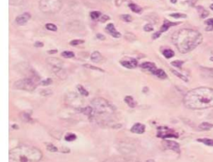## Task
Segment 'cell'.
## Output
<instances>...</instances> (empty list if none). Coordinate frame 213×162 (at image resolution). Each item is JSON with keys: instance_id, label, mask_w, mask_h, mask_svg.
Masks as SVG:
<instances>
[{"instance_id": "cell-9", "label": "cell", "mask_w": 213, "mask_h": 162, "mask_svg": "<svg viewBox=\"0 0 213 162\" xmlns=\"http://www.w3.org/2000/svg\"><path fill=\"white\" fill-rule=\"evenodd\" d=\"M157 136L158 137H161L163 139H166L168 137H176L177 138L178 137V135L174 132L172 130H171L170 128L168 127H158L157 128Z\"/></svg>"}, {"instance_id": "cell-44", "label": "cell", "mask_w": 213, "mask_h": 162, "mask_svg": "<svg viewBox=\"0 0 213 162\" xmlns=\"http://www.w3.org/2000/svg\"><path fill=\"white\" fill-rule=\"evenodd\" d=\"M161 33L160 32V31H159V32H157V33H155L153 34V36H152V38H153V39H156L157 38H159V37L161 36Z\"/></svg>"}, {"instance_id": "cell-4", "label": "cell", "mask_w": 213, "mask_h": 162, "mask_svg": "<svg viewBox=\"0 0 213 162\" xmlns=\"http://www.w3.org/2000/svg\"><path fill=\"white\" fill-rule=\"evenodd\" d=\"M92 106L94 112V116L111 115L115 111V107L108 101L102 97H97L93 99L92 101Z\"/></svg>"}, {"instance_id": "cell-48", "label": "cell", "mask_w": 213, "mask_h": 162, "mask_svg": "<svg viewBox=\"0 0 213 162\" xmlns=\"http://www.w3.org/2000/svg\"><path fill=\"white\" fill-rule=\"evenodd\" d=\"M57 52V50H52V51H49L48 53H50V54H52V53H56Z\"/></svg>"}, {"instance_id": "cell-35", "label": "cell", "mask_w": 213, "mask_h": 162, "mask_svg": "<svg viewBox=\"0 0 213 162\" xmlns=\"http://www.w3.org/2000/svg\"><path fill=\"white\" fill-rule=\"evenodd\" d=\"M84 41L83 40H80V39H76V40H73L70 42V45L72 46H77V45H79V44H82L83 43Z\"/></svg>"}, {"instance_id": "cell-29", "label": "cell", "mask_w": 213, "mask_h": 162, "mask_svg": "<svg viewBox=\"0 0 213 162\" xmlns=\"http://www.w3.org/2000/svg\"><path fill=\"white\" fill-rule=\"evenodd\" d=\"M172 72L173 74H175L177 76H178L179 78H181L182 80H183V81H188V79H187L185 76H183L182 74H181V73H179L178 72H177V71H175V70H172Z\"/></svg>"}, {"instance_id": "cell-14", "label": "cell", "mask_w": 213, "mask_h": 162, "mask_svg": "<svg viewBox=\"0 0 213 162\" xmlns=\"http://www.w3.org/2000/svg\"><path fill=\"white\" fill-rule=\"evenodd\" d=\"M106 30H107V31H108V32L110 34L112 35L113 38H118L121 37V33H118V32L116 30L115 27H114V25H113L112 23L108 24V26H107V28H106Z\"/></svg>"}, {"instance_id": "cell-12", "label": "cell", "mask_w": 213, "mask_h": 162, "mask_svg": "<svg viewBox=\"0 0 213 162\" xmlns=\"http://www.w3.org/2000/svg\"><path fill=\"white\" fill-rule=\"evenodd\" d=\"M30 17H31L30 13H23V14H21V15H19V16H17L16 17L15 22L18 25H24V24H26V23L29 22Z\"/></svg>"}, {"instance_id": "cell-6", "label": "cell", "mask_w": 213, "mask_h": 162, "mask_svg": "<svg viewBox=\"0 0 213 162\" xmlns=\"http://www.w3.org/2000/svg\"><path fill=\"white\" fill-rule=\"evenodd\" d=\"M62 0H40L39 8L43 13L47 14H54L62 8Z\"/></svg>"}, {"instance_id": "cell-10", "label": "cell", "mask_w": 213, "mask_h": 162, "mask_svg": "<svg viewBox=\"0 0 213 162\" xmlns=\"http://www.w3.org/2000/svg\"><path fill=\"white\" fill-rule=\"evenodd\" d=\"M162 145L165 149L167 150H172L175 152L180 153V145L177 142L173 141V140H164L162 141Z\"/></svg>"}, {"instance_id": "cell-8", "label": "cell", "mask_w": 213, "mask_h": 162, "mask_svg": "<svg viewBox=\"0 0 213 162\" xmlns=\"http://www.w3.org/2000/svg\"><path fill=\"white\" fill-rule=\"evenodd\" d=\"M47 63L48 64L52 71L59 76V74H62L63 72V62L57 58H47L46 59Z\"/></svg>"}, {"instance_id": "cell-52", "label": "cell", "mask_w": 213, "mask_h": 162, "mask_svg": "<svg viewBox=\"0 0 213 162\" xmlns=\"http://www.w3.org/2000/svg\"><path fill=\"white\" fill-rule=\"evenodd\" d=\"M107 1H109V0H107Z\"/></svg>"}, {"instance_id": "cell-13", "label": "cell", "mask_w": 213, "mask_h": 162, "mask_svg": "<svg viewBox=\"0 0 213 162\" xmlns=\"http://www.w3.org/2000/svg\"><path fill=\"white\" fill-rule=\"evenodd\" d=\"M103 162H140L135 158H129V157H115V158H110L108 160H106Z\"/></svg>"}, {"instance_id": "cell-39", "label": "cell", "mask_w": 213, "mask_h": 162, "mask_svg": "<svg viewBox=\"0 0 213 162\" xmlns=\"http://www.w3.org/2000/svg\"><path fill=\"white\" fill-rule=\"evenodd\" d=\"M83 67H87V68H89V69L97 70V71H100V72H104L103 70L100 69V68H98V67H93V66L90 65V64H84V65H83Z\"/></svg>"}, {"instance_id": "cell-21", "label": "cell", "mask_w": 213, "mask_h": 162, "mask_svg": "<svg viewBox=\"0 0 213 162\" xmlns=\"http://www.w3.org/2000/svg\"><path fill=\"white\" fill-rule=\"evenodd\" d=\"M212 127H213V124L208 123V122H203V123H202V124L199 125L198 129H199L200 131H209V130H211Z\"/></svg>"}, {"instance_id": "cell-27", "label": "cell", "mask_w": 213, "mask_h": 162, "mask_svg": "<svg viewBox=\"0 0 213 162\" xmlns=\"http://www.w3.org/2000/svg\"><path fill=\"white\" fill-rule=\"evenodd\" d=\"M125 38H126L127 41H129V42H133V41L137 39L136 36L133 34V33H126V34H125Z\"/></svg>"}, {"instance_id": "cell-24", "label": "cell", "mask_w": 213, "mask_h": 162, "mask_svg": "<svg viewBox=\"0 0 213 162\" xmlns=\"http://www.w3.org/2000/svg\"><path fill=\"white\" fill-rule=\"evenodd\" d=\"M163 55H164V57L166 58H171L174 57V52H173L172 49H165L163 52Z\"/></svg>"}, {"instance_id": "cell-11", "label": "cell", "mask_w": 213, "mask_h": 162, "mask_svg": "<svg viewBox=\"0 0 213 162\" xmlns=\"http://www.w3.org/2000/svg\"><path fill=\"white\" fill-rule=\"evenodd\" d=\"M120 63L124 67H127L128 69H133L138 67V61L133 58H127L125 60H122Z\"/></svg>"}, {"instance_id": "cell-32", "label": "cell", "mask_w": 213, "mask_h": 162, "mask_svg": "<svg viewBox=\"0 0 213 162\" xmlns=\"http://www.w3.org/2000/svg\"><path fill=\"white\" fill-rule=\"evenodd\" d=\"M76 138H77V136H76L75 134H68V135L65 136V140H66L67 141H73V140H76Z\"/></svg>"}, {"instance_id": "cell-31", "label": "cell", "mask_w": 213, "mask_h": 162, "mask_svg": "<svg viewBox=\"0 0 213 162\" xmlns=\"http://www.w3.org/2000/svg\"><path fill=\"white\" fill-rule=\"evenodd\" d=\"M46 29L47 30H50V31H57L58 30V28H57V26L56 25H54V24H52V23H47L46 24Z\"/></svg>"}, {"instance_id": "cell-40", "label": "cell", "mask_w": 213, "mask_h": 162, "mask_svg": "<svg viewBox=\"0 0 213 162\" xmlns=\"http://www.w3.org/2000/svg\"><path fill=\"white\" fill-rule=\"evenodd\" d=\"M22 118H23V120L24 122H31L32 121V119L30 118V116H29V114H26V113H22Z\"/></svg>"}, {"instance_id": "cell-46", "label": "cell", "mask_w": 213, "mask_h": 162, "mask_svg": "<svg viewBox=\"0 0 213 162\" xmlns=\"http://www.w3.org/2000/svg\"><path fill=\"white\" fill-rule=\"evenodd\" d=\"M97 38H98V39H100V40H104L105 39V37H104L103 35L100 34V33L97 34Z\"/></svg>"}, {"instance_id": "cell-1", "label": "cell", "mask_w": 213, "mask_h": 162, "mask_svg": "<svg viewBox=\"0 0 213 162\" xmlns=\"http://www.w3.org/2000/svg\"><path fill=\"white\" fill-rule=\"evenodd\" d=\"M185 106L191 110H202L213 107V88L201 87L194 88L185 95Z\"/></svg>"}, {"instance_id": "cell-23", "label": "cell", "mask_w": 213, "mask_h": 162, "mask_svg": "<svg viewBox=\"0 0 213 162\" xmlns=\"http://www.w3.org/2000/svg\"><path fill=\"white\" fill-rule=\"evenodd\" d=\"M197 141L202 142L205 145H209V146H213V140L212 139H207V138H203V139H198Z\"/></svg>"}, {"instance_id": "cell-37", "label": "cell", "mask_w": 213, "mask_h": 162, "mask_svg": "<svg viewBox=\"0 0 213 162\" xmlns=\"http://www.w3.org/2000/svg\"><path fill=\"white\" fill-rule=\"evenodd\" d=\"M170 16L172 17H175V18H185L186 17V14H182V13H172L170 14Z\"/></svg>"}, {"instance_id": "cell-41", "label": "cell", "mask_w": 213, "mask_h": 162, "mask_svg": "<svg viewBox=\"0 0 213 162\" xmlns=\"http://www.w3.org/2000/svg\"><path fill=\"white\" fill-rule=\"evenodd\" d=\"M143 29L145 32H152V31L153 30V26H152V24H149V23H148V24H147V25L144 26Z\"/></svg>"}, {"instance_id": "cell-19", "label": "cell", "mask_w": 213, "mask_h": 162, "mask_svg": "<svg viewBox=\"0 0 213 162\" xmlns=\"http://www.w3.org/2000/svg\"><path fill=\"white\" fill-rule=\"evenodd\" d=\"M175 25H177V23H172V22H170V21H168V20H165V21L163 22L162 26H161L160 32H161V33L166 32V31H167V30L169 29L170 27H172V26H175Z\"/></svg>"}, {"instance_id": "cell-43", "label": "cell", "mask_w": 213, "mask_h": 162, "mask_svg": "<svg viewBox=\"0 0 213 162\" xmlns=\"http://www.w3.org/2000/svg\"><path fill=\"white\" fill-rule=\"evenodd\" d=\"M108 19H109V17H108V16H107V15H102L101 22H102V23H104V22H106V21L108 20Z\"/></svg>"}, {"instance_id": "cell-26", "label": "cell", "mask_w": 213, "mask_h": 162, "mask_svg": "<svg viewBox=\"0 0 213 162\" xmlns=\"http://www.w3.org/2000/svg\"><path fill=\"white\" fill-rule=\"evenodd\" d=\"M90 16H91V18H92V19H93V20H97V19H98L99 17H102V14H101L100 12L93 11L90 13Z\"/></svg>"}, {"instance_id": "cell-28", "label": "cell", "mask_w": 213, "mask_h": 162, "mask_svg": "<svg viewBox=\"0 0 213 162\" xmlns=\"http://www.w3.org/2000/svg\"><path fill=\"white\" fill-rule=\"evenodd\" d=\"M62 56L65 58H74V53L73 52H69V51H65V52H62Z\"/></svg>"}, {"instance_id": "cell-30", "label": "cell", "mask_w": 213, "mask_h": 162, "mask_svg": "<svg viewBox=\"0 0 213 162\" xmlns=\"http://www.w3.org/2000/svg\"><path fill=\"white\" fill-rule=\"evenodd\" d=\"M46 145H47V149L49 151H51V152H56V151H58V148H57L55 145H52V144L47 143V144H46Z\"/></svg>"}, {"instance_id": "cell-5", "label": "cell", "mask_w": 213, "mask_h": 162, "mask_svg": "<svg viewBox=\"0 0 213 162\" xmlns=\"http://www.w3.org/2000/svg\"><path fill=\"white\" fill-rule=\"evenodd\" d=\"M40 79L37 75L29 76L23 79L18 80L14 83V87L16 89H20V90H24V91H29L32 92L34 91L36 87H38V84H40Z\"/></svg>"}, {"instance_id": "cell-25", "label": "cell", "mask_w": 213, "mask_h": 162, "mask_svg": "<svg viewBox=\"0 0 213 162\" xmlns=\"http://www.w3.org/2000/svg\"><path fill=\"white\" fill-rule=\"evenodd\" d=\"M78 92L80 93V95L82 96H85V97H87L88 96V92L87 91L86 89L84 88V87H82V86H81V85H78Z\"/></svg>"}, {"instance_id": "cell-22", "label": "cell", "mask_w": 213, "mask_h": 162, "mask_svg": "<svg viewBox=\"0 0 213 162\" xmlns=\"http://www.w3.org/2000/svg\"><path fill=\"white\" fill-rule=\"evenodd\" d=\"M128 6L131 8V10L134 12V13H142V8L140 6L135 4V3H130Z\"/></svg>"}, {"instance_id": "cell-7", "label": "cell", "mask_w": 213, "mask_h": 162, "mask_svg": "<svg viewBox=\"0 0 213 162\" xmlns=\"http://www.w3.org/2000/svg\"><path fill=\"white\" fill-rule=\"evenodd\" d=\"M66 102L72 106H74L76 109L82 108L83 104V100L75 92H70L66 96Z\"/></svg>"}, {"instance_id": "cell-20", "label": "cell", "mask_w": 213, "mask_h": 162, "mask_svg": "<svg viewBox=\"0 0 213 162\" xmlns=\"http://www.w3.org/2000/svg\"><path fill=\"white\" fill-rule=\"evenodd\" d=\"M124 101H125V102L127 103L131 108H134L135 106H136V102H135V100L133 99V97H131V96H127L125 98H124Z\"/></svg>"}, {"instance_id": "cell-16", "label": "cell", "mask_w": 213, "mask_h": 162, "mask_svg": "<svg viewBox=\"0 0 213 162\" xmlns=\"http://www.w3.org/2000/svg\"><path fill=\"white\" fill-rule=\"evenodd\" d=\"M91 60L93 63H101L103 61V55L99 52H93L91 55Z\"/></svg>"}, {"instance_id": "cell-34", "label": "cell", "mask_w": 213, "mask_h": 162, "mask_svg": "<svg viewBox=\"0 0 213 162\" xmlns=\"http://www.w3.org/2000/svg\"><path fill=\"white\" fill-rule=\"evenodd\" d=\"M24 0H9L10 5H20L23 3Z\"/></svg>"}, {"instance_id": "cell-36", "label": "cell", "mask_w": 213, "mask_h": 162, "mask_svg": "<svg viewBox=\"0 0 213 162\" xmlns=\"http://www.w3.org/2000/svg\"><path fill=\"white\" fill-rule=\"evenodd\" d=\"M122 20H124L125 22H127V23H130V22H132V17H131V15H129V14H123V15H122Z\"/></svg>"}, {"instance_id": "cell-15", "label": "cell", "mask_w": 213, "mask_h": 162, "mask_svg": "<svg viewBox=\"0 0 213 162\" xmlns=\"http://www.w3.org/2000/svg\"><path fill=\"white\" fill-rule=\"evenodd\" d=\"M131 131L136 134H142L145 131V126L141 123H136L131 128Z\"/></svg>"}, {"instance_id": "cell-42", "label": "cell", "mask_w": 213, "mask_h": 162, "mask_svg": "<svg viewBox=\"0 0 213 162\" xmlns=\"http://www.w3.org/2000/svg\"><path fill=\"white\" fill-rule=\"evenodd\" d=\"M51 83H52V79H50V78H47V80H43V81H41V85H43V86H47Z\"/></svg>"}, {"instance_id": "cell-51", "label": "cell", "mask_w": 213, "mask_h": 162, "mask_svg": "<svg viewBox=\"0 0 213 162\" xmlns=\"http://www.w3.org/2000/svg\"><path fill=\"white\" fill-rule=\"evenodd\" d=\"M211 9H212V10H213V3L212 4V5H211Z\"/></svg>"}, {"instance_id": "cell-18", "label": "cell", "mask_w": 213, "mask_h": 162, "mask_svg": "<svg viewBox=\"0 0 213 162\" xmlns=\"http://www.w3.org/2000/svg\"><path fill=\"white\" fill-rule=\"evenodd\" d=\"M152 73L153 75L156 76L157 77L161 78V79H165V78H167V74H166V72L161 69H157V68H156L155 70H153V71L152 72Z\"/></svg>"}, {"instance_id": "cell-3", "label": "cell", "mask_w": 213, "mask_h": 162, "mask_svg": "<svg viewBox=\"0 0 213 162\" xmlns=\"http://www.w3.org/2000/svg\"><path fill=\"white\" fill-rule=\"evenodd\" d=\"M42 157L40 150L29 145H20L9 151V162H38Z\"/></svg>"}, {"instance_id": "cell-38", "label": "cell", "mask_w": 213, "mask_h": 162, "mask_svg": "<svg viewBox=\"0 0 213 162\" xmlns=\"http://www.w3.org/2000/svg\"><path fill=\"white\" fill-rule=\"evenodd\" d=\"M183 63H184V62H182V61H174V62L172 63V65L174 66V67H176L181 68Z\"/></svg>"}, {"instance_id": "cell-33", "label": "cell", "mask_w": 213, "mask_h": 162, "mask_svg": "<svg viewBox=\"0 0 213 162\" xmlns=\"http://www.w3.org/2000/svg\"><path fill=\"white\" fill-rule=\"evenodd\" d=\"M206 24L207 25V30H212L213 29V18H210L206 21Z\"/></svg>"}, {"instance_id": "cell-2", "label": "cell", "mask_w": 213, "mask_h": 162, "mask_svg": "<svg viewBox=\"0 0 213 162\" xmlns=\"http://www.w3.org/2000/svg\"><path fill=\"white\" fill-rule=\"evenodd\" d=\"M172 39L179 52L181 53H187L199 46L202 43L203 38L196 30L183 29L175 32Z\"/></svg>"}, {"instance_id": "cell-17", "label": "cell", "mask_w": 213, "mask_h": 162, "mask_svg": "<svg viewBox=\"0 0 213 162\" xmlns=\"http://www.w3.org/2000/svg\"><path fill=\"white\" fill-rule=\"evenodd\" d=\"M140 67H141L142 68H143V69L148 70V71H150L151 72H152L153 70H155L156 68L155 64L152 63H149V62H147V63H142L140 65Z\"/></svg>"}, {"instance_id": "cell-50", "label": "cell", "mask_w": 213, "mask_h": 162, "mask_svg": "<svg viewBox=\"0 0 213 162\" xmlns=\"http://www.w3.org/2000/svg\"><path fill=\"white\" fill-rule=\"evenodd\" d=\"M171 1H172V3H175L177 2V0H171Z\"/></svg>"}, {"instance_id": "cell-47", "label": "cell", "mask_w": 213, "mask_h": 162, "mask_svg": "<svg viewBox=\"0 0 213 162\" xmlns=\"http://www.w3.org/2000/svg\"><path fill=\"white\" fill-rule=\"evenodd\" d=\"M210 60H211L212 62H213V51H212V52H211V56H210Z\"/></svg>"}, {"instance_id": "cell-49", "label": "cell", "mask_w": 213, "mask_h": 162, "mask_svg": "<svg viewBox=\"0 0 213 162\" xmlns=\"http://www.w3.org/2000/svg\"><path fill=\"white\" fill-rule=\"evenodd\" d=\"M146 162H155L153 160H148V161H147Z\"/></svg>"}, {"instance_id": "cell-45", "label": "cell", "mask_w": 213, "mask_h": 162, "mask_svg": "<svg viewBox=\"0 0 213 162\" xmlns=\"http://www.w3.org/2000/svg\"><path fill=\"white\" fill-rule=\"evenodd\" d=\"M34 47H43V43L41 42H36L34 43Z\"/></svg>"}]
</instances>
